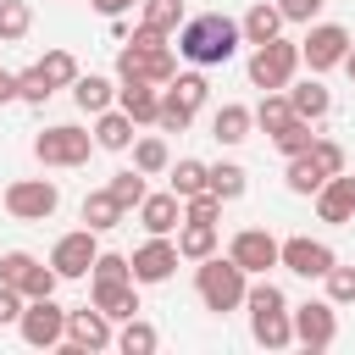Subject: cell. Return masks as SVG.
<instances>
[{
    "instance_id": "6da1fadb",
    "label": "cell",
    "mask_w": 355,
    "mask_h": 355,
    "mask_svg": "<svg viewBox=\"0 0 355 355\" xmlns=\"http://www.w3.org/2000/svg\"><path fill=\"white\" fill-rule=\"evenodd\" d=\"M172 44H178V55L189 67H227L239 55V44H244V28L227 11H200L172 33Z\"/></svg>"
},
{
    "instance_id": "7a4b0ae2",
    "label": "cell",
    "mask_w": 355,
    "mask_h": 355,
    "mask_svg": "<svg viewBox=\"0 0 355 355\" xmlns=\"http://www.w3.org/2000/svg\"><path fill=\"white\" fill-rule=\"evenodd\" d=\"M244 311H250V338L261 349H288L294 344V305L272 277H250Z\"/></svg>"
},
{
    "instance_id": "3957f363",
    "label": "cell",
    "mask_w": 355,
    "mask_h": 355,
    "mask_svg": "<svg viewBox=\"0 0 355 355\" xmlns=\"http://www.w3.org/2000/svg\"><path fill=\"white\" fill-rule=\"evenodd\" d=\"M194 294L211 316H227V311H244V294H250V272L233 261V255H205L194 261Z\"/></svg>"
},
{
    "instance_id": "277c9868",
    "label": "cell",
    "mask_w": 355,
    "mask_h": 355,
    "mask_svg": "<svg viewBox=\"0 0 355 355\" xmlns=\"http://www.w3.org/2000/svg\"><path fill=\"white\" fill-rule=\"evenodd\" d=\"M94 150H100V144H94V133H89V128H78V122H55V128L33 133V161H39V166H55V172L83 166Z\"/></svg>"
},
{
    "instance_id": "5b68a950",
    "label": "cell",
    "mask_w": 355,
    "mask_h": 355,
    "mask_svg": "<svg viewBox=\"0 0 355 355\" xmlns=\"http://www.w3.org/2000/svg\"><path fill=\"white\" fill-rule=\"evenodd\" d=\"M305 61H300V44L294 39H266V44H250V83L266 94V89H288L294 83V72H300Z\"/></svg>"
},
{
    "instance_id": "8992f818",
    "label": "cell",
    "mask_w": 355,
    "mask_h": 355,
    "mask_svg": "<svg viewBox=\"0 0 355 355\" xmlns=\"http://www.w3.org/2000/svg\"><path fill=\"white\" fill-rule=\"evenodd\" d=\"M111 344H116V322L94 300L78 305V311H67V338H61L67 355H89V349H111Z\"/></svg>"
},
{
    "instance_id": "52a82bcc",
    "label": "cell",
    "mask_w": 355,
    "mask_h": 355,
    "mask_svg": "<svg viewBox=\"0 0 355 355\" xmlns=\"http://www.w3.org/2000/svg\"><path fill=\"white\" fill-rule=\"evenodd\" d=\"M55 205H61L55 178H17V183H6V211L17 222H50Z\"/></svg>"
},
{
    "instance_id": "ba28073f",
    "label": "cell",
    "mask_w": 355,
    "mask_h": 355,
    "mask_svg": "<svg viewBox=\"0 0 355 355\" xmlns=\"http://www.w3.org/2000/svg\"><path fill=\"white\" fill-rule=\"evenodd\" d=\"M17 333H22V344H33V349H61V338H67V311L55 305V294L28 300L22 316H17Z\"/></svg>"
},
{
    "instance_id": "9c48e42d",
    "label": "cell",
    "mask_w": 355,
    "mask_h": 355,
    "mask_svg": "<svg viewBox=\"0 0 355 355\" xmlns=\"http://www.w3.org/2000/svg\"><path fill=\"white\" fill-rule=\"evenodd\" d=\"M294 344H305L311 355H322V349L338 344V305H333L327 294L294 305Z\"/></svg>"
},
{
    "instance_id": "30bf717a",
    "label": "cell",
    "mask_w": 355,
    "mask_h": 355,
    "mask_svg": "<svg viewBox=\"0 0 355 355\" xmlns=\"http://www.w3.org/2000/svg\"><path fill=\"white\" fill-rule=\"evenodd\" d=\"M355 39H349V28L344 22H311V33L300 39V61L311 67V72H333V67H344V50H349Z\"/></svg>"
},
{
    "instance_id": "8fae6325",
    "label": "cell",
    "mask_w": 355,
    "mask_h": 355,
    "mask_svg": "<svg viewBox=\"0 0 355 355\" xmlns=\"http://www.w3.org/2000/svg\"><path fill=\"white\" fill-rule=\"evenodd\" d=\"M94 255H100V233H94V227H72V233H61V239L50 244V266L61 272V283L89 277Z\"/></svg>"
},
{
    "instance_id": "7c38bea8",
    "label": "cell",
    "mask_w": 355,
    "mask_h": 355,
    "mask_svg": "<svg viewBox=\"0 0 355 355\" xmlns=\"http://www.w3.org/2000/svg\"><path fill=\"white\" fill-rule=\"evenodd\" d=\"M227 255L250 272V277H266L272 266H283V239H272L266 227H239L227 239Z\"/></svg>"
},
{
    "instance_id": "4fadbf2b",
    "label": "cell",
    "mask_w": 355,
    "mask_h": 355,
    "mask_svg": "<svg viewBox=\"0 0 355 355\" xmlns=\"http://www.w3.org/2000/svg\"><path fill=\"white\" fill-rule=\"evenodd\" d=\"M128 261H133V283H139V288H155V283H166V277L178 272L183 255H178V239H172V233H150Z\"/></svg>"
},
{
    "instance_id": "5bb4252c",
    "label": "cell",
    "mask_w": 355,
    "mask_h": 355,
    "mask_svg": "<svg viewBox=\"0 0 355 355\" xmlns=\"http://www.w3.org/2000/svg\"><path fill=\"white\" fill-rule=\"evenodd\" d=\"M333 261H338V250H333L327 239H311V233L283 239V266H288L294 277H305V283L327 277V272H333Z\"/></svg>"
},
{
    "instance_id": "9a60e30c",
    "label": "cell",
    "mask_w": 355,
    "mask_h": 355,
    "mask_svg": "<svg viewBox=\"0 0 355 355\" xmlns=\"http://www.w3.org/2000/svg\"><path fill=\"white\" fill-rule=\"evenodd\" d=\"M316 216L333 222V227L355 222V178H349V172H333V178L316 189Z\"/></svg>"
},
{
    "instance_id": "2e32d148",
    "label": "cell",
    "mask_w": 355,
    "mask_h": 355,
    "mask_svg": "<svg viewBox=\"0 0 355 355\" xmlns=\"http://www.w3.org/2000/svg\"><path fill=\"white\" fill-rule=\"evenodd\" d=\"M139 227L144 233H178L183 227V194H172V189L144 194L139 200Z\"/></svg>"
},
{
    "instance_id": "e0dca14e",
    "label": "cell",
    "mask_w": 355,
    "mask_h": 355,
    "mask_svg": "<svg viewBox=\"0 0 355 355\" xmlns=\"http://www.w3.org/2000/svg\"><path fill=\"white\" fill-rule=\"evenodd\" d=\"M116 105H122L139 128H144V122L155 128V116H161V89L144 83V78H128V83H116Z\"/></svg>"
},
{
    "instance_id": "ac0fdd59",
    "label": "cell",
    "mask_w": 355,
    "mask_h": 355,
    "mask_svg": "<svg viewBox=\"0 0 355 355\" xmlns=\"http://www.w3.org/2000/svg\"><path fill=\"white\" fill-rule=\"evenodd\" d=\"M288 100H294V116H305V122H327V111H333V89L322 83V72L288 83Z\"/></svg>"
},
{
    "instance_id": "d6986e66",
    "label": "cell",
    "mask_w": 355,
    "mask_h": 355,
    "mask_svg": "<svg viewBox=\"0 0 355 355\" xmlns=\"http://www.w3.org/2000/svg\"><path fill=\"white\" fill-rule=\"evenodd\" d=\"M89 300L111 316V322H128V316H139L144 305H139V283L128 277V283H89Z\"/></svg>"
},
{
    "instance_id": "ffe728a7",
    "label": "cell",
    "mask_w": 355,
    "mask_h": 355,
    "mask_svg": "<svg viewBox=\"0 0 355 355\" xmlns=\"http://www.w3.org/2000/svg\"><path fill=\"white\" fill-rule=\"evenodd\" d=\"M250 133H255V105L227 100V105L211 116V139H216V144H227V150H233V144H244Z\"/></svg>"
},
{
    "instance_id": "44dd1931",
    "label": "cell",
    "mask_w": 355,
    "mask_h": 355,
    "mask_svg": "<svg viewBox=\"0 0 355 355\" xmlns=\"http://www.w3.org/2000/svg\"><path fill=\"white\" fill-rule=\"evenodd\" d=\"M283 22H288V17H283V6H277V0H255V6L239 17L244 44H266V39H277V33H283Z\"/></svg>"
},
{
    "instance_id": "7402d4cb",
    "label": "cell",
    "mask_w": 355,
    "mask_h": 355,
    "mask_svg": "<svg viewBox=\"0 0 355 355\" xmlns=\"http://www.w3.org/2000/svg\"><path fill=\"white\" fill-rule=\"evenodd\" d=\"M72 105H78L83 116H100V111L116 105V83L100 78V72H78V83H72Z\"/></svg>"
},
{
    "instance_id": "603a6c76",
    "label": "cell",
    "mask_w": 355,
    "mask_h": 355,
    "mask_svg": "<svg viewBox=\"0 0 355 355\" xmlns=\"http://www.w3.org/2000/svg\"><path fill=\"white\" fill-rule=\"evenodd\" d=\"M133 128H139V122H133V116H128L122 105H111V111H100V116H94V144H100V150H116V155H122V150H133V139H139Z\"/></svg>"
},
{
    "instance_id": "cb8c5ba5",
    "label": "cell",
    "mask_w": 355,
    "mask_h": 355,
    "mask_svg": "<svg viewBox=\"0 0 355 355\" xmlns=\"http://www.w3.org/2000/svg\"><path fill=\"white\" fill-rule=\"evenodd\" d=\"M122 216H128V205H122L111 189H89V194H83V227L111 233V227H122Z\"/></svg>"
},
{
    "instance_id": "d4e9b609",
    "label": "cell",
    "mask_w": 355,
    "mask_h": 355,
    "mask_svg": "<svg viewBox=\"0 0 355 355\" xmlns=\"http://www.w3.org/2000/svg\"><path fill=\"white\" fill-rule=\"evenodd\" d=\"M288 122H294V100H288V89H266L261 105H255V128L272 139V133H283Z\"/></svg>"
},
{
    "instance_id": "484cf974",
    "label": "cell",
    "mask_w": 355,
    "mask_h": 355,
    "mask_svg": "<svg viewBox=\"0 0 355 355\" xmlns=\"http://www.w3.org/2000/svg\"><path fill=\"white\" fill-rule=\"evenodd\" d=\"M283 183H288V194H311V200H316V189L327 183V172H322L316 155L305 150V155H288V161H283Z\"/></svg>"
},
{
    "instance_id": "4316f807",
    "label": "cell",
    "mask_w": 355,
    "mask_h": 355,
    "mask_svg": "<svg viewBox=\"0 0 355 355\" xmlns=\"http://www.w3.org/2000/svg\"><path fill=\"white\" fill-rule=\"evenodd\" d=\"M216 222H183L178 227V255L194 266V261H205V255H216Z\"/></svg>"
},
{
    "instance_id": "83f0119b",
    "label": "cell",
    "mask_w": 355,
    "mask_h": 355,
    "mask_svg": "<svg viewBox=\"0 0 355 355\" xmlns=\"http://www.w3.org/2000/svg\"><path fill=\"white\" fill-rule=\"evenodd\" d=\"M133 166H139L144 178L172 172V150H166V139H161V133H139V139H133Z\"/></svg>"
},
{
    "instance_id": "f1b7e54d",
    "label": "cell",
    "mask_w": 355,
    "mask_h": 355,
    "mask_svg": "<svg viewBox=\"0 0 355 355\" xmlns=\"http://www.w3.org/2000/svg\"><path fill=\"white\" fill-rule=\"evenodd\" d=\"M139 22L155 33H178L189 22V11H183V0H139Z\"/></svg>"
},
{
    "instance_id": "f546056e",
    "label": "cell",
    "mask_w": 355,
    "mask_h": 355,
    "mask_svg": "<svg viewBox=\"0 0 355 355\" xmlns=\"http://www.w3.org/2000/svg\"><path fill=\"white\" fill-rule=\"evenodd\" d=\"M172 194H200V189H211V166L200 161V155H183V161H172V183H166Z\"/></svg>"
},
{
    "instance_id": "4dcf8cb0",
    "label": "cell",
    "mask_w": 355,
    "mask_h": 355,
    "mask_svg": "<svg viewBox=\"0 0 355 355\" xmlns=\"http://www.w3.org/2000/svg\"><path fill=\"white\" fill-rule=\"evenodd\" d=\"M161 344V333L144 322V316H128V322H116V349L122 355H150Z\"/></svg>"
},
{
    "instance_id": "1f68e13d",
    "label": "cell",
    "mask_w": 355,
    "mask_h": 355,
    "mask_svg": "<svg viewBox=\"0 0 355 355\" xmlns=\"http://www.w3.org/2000/svg\"><path fill=\"white\" fill-rule=\"evenodd\" d=\"M166 94H172L178 105L200 111V105H205V94H211V83H205V67H194V72H178V78L166 83Z\"/></svg>"
},
{
    "instance_id": "d6a6232c",
    "label": "cell",
    "mask_w": 355,
    "mask_h": 355,
    "mask_svg": "<svg viewBox=\"0 0 355 355\" xmlns=\"http://www.w3.org/2000/svg\"><path fill=\"white\" fill-rule=\"evenodd\" d=\"M28 28H33V6L28 0H0V44L28 39Z\"/></svg>"
},
{
    "instance_id": "836d02e7",
    "label": "cell",
    "mask_w": 355,
    "mask_h": 355,
    "mask_svg": "<svg viewBox=\"0 0 355 355\" xmlns=\"http://www.w3.org/2000/svg\"><path fill=\"white\" fill-rule=\"evenodd\" d=\"M39 67H44V78H50L55 89H72V83H78V72H83V67H78V55H72V50H61V44H55V50H44V55H39Z\"/></svg>"
},
{
    "instance_id": "e575fe53",
    "label": "cell",
    "mask_w": 355,
    "mask_h": 355,
    "mask_svg": "<svg viewBox=\"0 0 355 355\" xmlns=\"http://www.w3.org/2000/svg\"><path fill=\"white\" fill-rule=\"evenodd\" d=\"M272 144H277V155L288 161V155H305L311 144H316V122H305V116H294L283 133H272Z\"/></svg>"
},
{
    "instance_id": "d590c367",
    "label": "cell",
    "mask_w": 355,
    "mask_h": 355,
    "mask_svg": "<svg viewBox=\"0 0 355 355\" xmlns=\"http://www.w3.org/2000/svg\"><path fill=\"white\" fill-rule=\"evenodd\" d=\"M211 189H216V194L233 205V200H244V189H250V172H244L239 161H216V166H211Z\"/></svg>"
},
{
    "instance_id": "8d00e7d4",
    "label": "cell",
    "mask_w": 355,
    "mask_h": 355,
    "mask_svg": "<svg viewBox=\"0 0 355 355\" xmlns=\"http://www.w3.org/2000/svg\"><path fill=\"white\" fill-rule=\"evenodd\" d=\"M50 94H55V83L44 78V67H39V61L17 72V100H22V105H44Z\"/></svg>"
},
{
    "instance_id": "74e56055",
    "label": "cell",
    "mask_w": 355,
    "mask_h": 355,
    "mask_svg": "<svg viewBox=\"0 0 355 355\" xmlns=\"http://www.w3.org/2000/svg\"><path fill=\"white\" fill-rule=\"evenodd\" d=\"M105 189H111V194H116L128 211H139V200L150 194V183H144V172H139V166H122V172H111V183H105Z\"/></svg>"
},
{
    "instance_id": "f35d334b",
    "label": "cell",
    "mask_w": 355,
    "mask_h": 355,
    "mask_svg": "<svg viewBox=\"0 0 355 355\" xmlns=\"http://www.w3.org/2000/svg\"><path fill=\"white\" fill-rule=\"evenodd\" d=\"M128 277H133V261L116 255V250H100L94 266H89V283H128Z\"/></svg>"
},
{
    "instance_id": "ab89813d",
    "label": "cell",
    "mask_w": 355,
    "mask_h": 355,
    "mask_svg": "<svg viewBox=\"0 0 355 355\" xmlns=\"http://www.w3.org/2000/svg\"><path fill=\"white\" fill-rule=\"evenodd\" d=\"M222 205H227V200H222L216 189H200V194H189V200H183V222H216V216H222Z\"/></svg>"
},
{
    "instance_id": "60d3db41",
    "label": "cell",
    "mask_w": 355,
    "mask_h": 355,
    "mask_svg": "<svg viewBox=\"0 0 355 355\" xmlns=\"http://www.w3.org/2000/svg\"><path fill=\"white\" fill-rule=\"evenodd\" d=\"M55 288H61V272H55L50 261H33V272L22 277V294H28V300H44V294H55Z\"/></svg>"
},
{
    "instance_id": "b9f144b4",
    "label": "cell",
    "mask_w": 355,
    "mask_h": 355,
    "mask_svg": "<svg viewBox=\"0 0 355 355\" xmlns=\"http://www.w3.org/2000/svg\"><path fill=\"white\" fill-rule=\"evenodd\" d=\"M189 122H194V111L178 105V100L161 89V116H155V128H161V133H189Z\"/></svg>"
},
{
    "instance_id": "7bdbcfd3",
    "label": "cell",
    "mask_w": 355,
    "mask_h": 355,
    "mask_svg": "<svg viewBox=\"0 0 355 355\" xmlns=\"http://www.w3.org/2000/svg\"><path fill=\"white\" fill-rule=\"evenodd\" d=\"M311 155H316V166H322L327 178H333V172H349V155H344V144H338V139H322V133H316Z\"/></svg>"
},
{
    "instance_id": "ee69618b",
    "label": "cell",
    "mask_w": 355,
    "mask_h": 355,
    "mask_svg": "<svg viewBox=\"0 0 355 355\" xmlns=\"http://www.w3.org/2000/svg\"><path fill=\"white\" fill-rule=\"evenodd\" d=\"M322 283H327V300H333V305H355V266H338V261H333V272H327Z\"/></svg>"
},
{
    "instance_id": "f6af8a7d",
    "label": "cell",
    "mask_w": 355,
    "mask_h": 355,
    "mask_svg": "<svg viewBox=\"0 0 355 355\" xmlns=\"http://www.w3.org/2000/svg\"><path fill=\"white\" fill-rule=\"evenodd\" d=\"M33 261H39V255H28V250H6V255H0V283L22 288V277L33 272Z\"/></svg>"
},
{
    "instance_id": "bcb514c9",
    "label": "cell",
    "mask_w": 355,
    "mask_h": 355,
    "mask_svg": "<svg viewBox=\"0 0 355 355\" xmlns=\"http://www.w3.org/2000/svg\"><path fill=\"white\" fill-rule=\"evenodd\" d=\"M22 305H28V294H22V288H11V283H0V327H17Z\"/></svg>"
},
{
    "instance_id": "7dc6e473",
    "label": "cell",
    "mask_w": 355,
    "mask_h": 355,
    "mask_svg": "<svg viewBox=\"0 0 355 355\" xmlns=\"http://www.w3.org/2000/svg\"><path fill=\"white\" fill-rule=\"evenodd\" d=\"M277 6H283V17H288V22H316L327 0H277Z\"/></svg>"
},
{
    "instance_id": "c3c4849f",
    "label": "cell",
    "mask_w": 355,
    "mask_h": 355,
    "mask_svg": "<svg viewBox=\"0 0 355 355\" xmlns=\"http://www.w3.org/2000/svg\"><path fill=\"white\" fill-rule=\"evenodd\" d=\"M89 6H94L100 17H122V11H133L139 0H89Z\"/></svg>"
},
{
    "instance_id": "681fc988",
    "label": "cell",
    "mask_w": 355,
    "mask_h": 355,
    "mask_svg": "<svg viewBox=\"0 0 355 355\" xmlns=\"http://www.w3.org/2000/svg\"><path fill=\"white\" fill-rule=\"evenodd\" d=\"M6 100H17V72L0 67V105H6Z\"/></svg>"
},
{
    "instance_id": "f907efd6",
    "label": "cell",
    "mask_w": 355,
    "mask_h": 355,
    "mask_svg": "<svg viewBox=\"0 0 355 355\" xmlns=\"http://www.w3.org/2000/svg\"><path fill=\"white\" fill-rule=\"evenodd\" d=\"M344 72H349V83H355V44L344 50Z\"/></svg>"
}]
</instances>
